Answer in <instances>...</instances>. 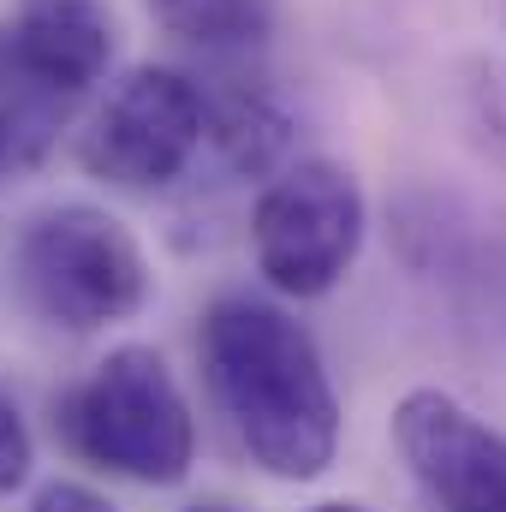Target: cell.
Listing matches in <instances>:
<instances>
[{
    "label": "cell",
    "instance_id": "obj_1",
    "mask_svg": "<svg viewBox=\"0 0 506 512\" xmlns=\"http://www.w3.org/2000/svg\"><path fill=\"white\" fill-rule=\"evenodd\" d=\"M203 387L262 477L316 483L340 453V393L304 322L251 292L215 298L197 328Z\"/></svg>",
    "mask_w": 506,
    "mask_h": 512
},
{
    "label": "cell",
    "instance_id": "obj_2",
    "mask_svg": "<svg viewBox=\"0 0 506 512\" xmlns=\"http://www.w3.org/2000/svg\"><path fill=\"white\" fill-rule=\"evenodd\" d=\"M72 447L143 489H173L197 459V417L155 346H114L66 399Z\"/></svg>",
    "mask_w": 506,
    "mask_h": 512
},
{
    "label": "cell",
    "instance_id": "obj_3",
    "mask_svg": "<svg viewBox=\"0 0 506 512\" xmlns=\"http://www.w3.org/2000/svg\"><path fill=\"white\" fill-rule=\"evenodd\" d=\"M18 286L42 322H54L66 334H96V328L131 322L143 310L149 262L126 233V221H114L108 209H90V203H66L24 227Z\"/></svg>",
    "mask_w": 506,
    "mask_h": 512
},
{
    "label": "cell",
    "instance_id": "obj_4",
    "mask_svg": "<svg viewBox=\"0 0 506 512\" xmlns=\"http://www.w3.org/2000/svg\"><path fill=\"white\" fill-rule=\"evenodd\" d=\"M370 233V203L352 167L328 155L286 161L268 173L251 209V256L256 274L286 298H328Z\"/></svg>",
    "mask_w": 506,
    "mask_h": 512
},
{
    "label": "cell",
    "instance_id": "obj_5",
    "mask_svg": "<svg viewBox=\"0 0 506 512\" xmlns=\"http://www.w3.org/2000/svg\"><path fill=\"white\" fill-rule=\"evenodd\" d=\"M114 60L108 0H18L0 24V108L30 149L60 126Z\"/></svg>",
    "mask_w": 506,
    "mask_h": 512
},
{
    "label": "cell",
    "instance_id": "obj_6",
    "mask_svg": "<svg viewBox=\"0 0 506 512\" xmlns=\"http://www.w3.org/2000/svg\"><path fill=\"white\" fill-rule=\"evenodd\" d=\"M203 131H209V108L185 72L131 66L102 96L90 126L78 131V161H84V173H96L120 191H161L197 161Z\"/></svg>",
    "mask_w": 506,
    "mask_h": 512
},
{
    "label": "cell",
    "instance_id": "obj_7",
    "mask_svg": "<svg viewBox=\"0 0 506 512\" xmlns=\"http://www.w3.org/2000/svg\"><path fill=\"white\" fill-rule=\"evenodd\" d=\"M393 447L441 512H506V435L447 387H411L393 405Z\"/></svg>",
    "mask_w": 506,
    "mask_h": 512
},
{
    "label": "cell",
    "instance_id": "obj_8",
    "mask_svg": "<svg viewBox=\"0 0 506 512\" xmlns=\"http://www.w3.org/2000/svg\"><path fill=\"white\" fill-rule=\"evenodd\" d=\"M149 18L203 54H251L274 36L280 0H149Z\"/></svg>",
    "mask_w": 506,
    "mask_h": 512
},
{
    "label": "cell",
    "instance_id": "obj_9",
    "mask_svg": "<svg viewBox=\"0 0 506 512\" xmlns=\"http://www.w3.org/2000/svg\"><path fill=\"white\" fill-rule=\"evenodd\" d=\"M203 108H209V131L203 137L221 143V155H227L233 173H280L286 167V155H292V114L274 96L233 90L221 102L203 96Z\"/></svg>",
    "mask_w": 506,
    "mask_h": 512
},
{
    "label": "cell",
    "instance_id": "obj_10",
    "mask_svg": "<svg viewBox=\"0 0 506 512\" xmlns=\"http://www.w3.org/2000/svg\"><path fill=\"white\" fill-rule=\"evenodd\" d=\"M30 465H36V447H30V429H24V417H18V405H12V393L0 387V501H6L12 489H24V477H30Z\"/></svg>",
    "mask_w": 506,
    "mask_h": 512
},
{
    "label": "cell",
    "instance_id": "obj_11",
    "mask_svg": "<svg viewBox=\"0 0 506 512\" xmlns=\"http://www.w3.org/2000/svg\"><path fill=\"white\" fill-rule=\"evenodd\" d=\"M30 512H120L108 495H96V489H84V483H48L42 495H36V507Z\"/></svg>",
    "mask_w": 506,
    "mask_h": 512
},
{
    "label": "cell",
    "instance_id": "obj_12",
    "mask_svg": "<svg viewBox=\"0 0 506 512\" xmlns=\"http://www.w3.org/2000/svg\"><path fill=\"white\" fill-rule=\"evenodd\" d=\"M18 155V143H12V126H6V108H0V167Z\"/></svg>",
    "mask_w": 506,
    "mask_h": 512
},
{
    "label": "cell",
    "instance_id": "obj_13",
    "mask_svg": "<svg viewBox=\"0 0 506 512\" xmlns=\"http://www.w3.org/2000/svg\"><path fill=\"white\" fill-rule=\"evenodd\" d=\"M310 512H370L364 501H322V507H310Z\"/></svg>",
    "mask_w": 506,
    "mask_h": 512
},
{
    "label": "cell",
    "instance_id": "obj_14",
    "mask_svg": "<svg viewBox=\"0 0 506 512\" xmlns=\"http://www.w3.org/2000/svg\"><path fill=\"white\" fill-rule=\"evenodd\" d=\"M185 512H239V507H227V501H203V507H185Z\"/></svg>",
    "mask_w": 506,
    "mask_h": 512
}]
</instances>
